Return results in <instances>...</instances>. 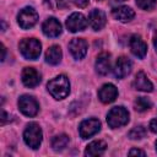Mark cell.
<instances>
[{"label":"cell","instance_id":"6da1fadb","mask_svg":"<svg viewBox=\"0 0 157 157\" xmlns=\"http://www.w3.org/2000/svg\"><path fill=\"white\" fill-rule=\"evenodd\" d=\"M49 93L55 99H63L65 98L70 92V83L65 75H59L50 80L47 85Z\"/></svg>","mask_w":157,"mask_h":157},{"label":"cell","instance_id":"7a4b0ae2","mask_svg":"<svg viewBox=\"0 0 157 157\" xmlns=\"http://www.w3.org/2000/svg\"><path fill=\"white\" fill-rule=\"evenodd\" d=\"M42 45L36 38H26L20 42V52L28 60H36L40 55Z\"/></svg>","mask_w":157,"mask_h":157},{"label":"cell","instance_id":"3957f363","mask_svg":"<svg viewBox=\"0 0 157 157\" xmlns=\"http://www.w3.org/2000/svg\"><path fill=\"white\" fill-rule=\"evenodd\" d=\"M129 121V112L124 107H114L108 112L107 123L112 129L124 126Z\"/></svg>","mask_w":157,"mask_h":157},{"label":"cell","instance_id":"277c9868","mask_svg":"<svg viewBox=\"0 0 157 157\" xmlns=\"http://www.w3.org/2000/svg\"><path fill=\"white\" fill-rule=\"evenodd\" d=\"M42 129L39 128V125L37 123H29L23 132V140L27 144V146H29L31 148L36 150L39 147L40 142H42Z\"/></svg>","mask_w":157,"mask_h":157},{"label":"cell","instance_id":"5b68a950","mask_svg":"<svg viewBox=\"0 0 157 157\" xmlns=\"http://www.w3.org/2000/svg\"><path fill=\"white\" fill-rule=\"evenodd\" d=\"M17 21H18V25L22 28H25V29L31 28L37 23L38 13L33 7H29V6L23 7L17 15Z\"/></svg>","mask_w":157,"mask_h":157},{"label":"cell","instance_id":"8992f818","mask_svg":"<svg viewBox=\"0 0 157 157\" xmlns=\"http://www.w3.org/2000/svg\"><path fill=\"white\" fill-rule=\"evenodd\" d=\"M18 108L27 117H34L39 110V105H38V102L36 101V98L32 96H27V94H23L20 97Z\"/></svg>","mask_w":157,"mask_h":157},{"label":"cell","instance_id":"52a82bcc","mask_svg":"<svg viewBox=\"0 0 157 157\" xmlns=\"http://www.w3.org/2000/svg\"><path fill=\"white\" fill-rule=\"evenodd\" d=\"M101 129V121L96 118H90L83 120L80 124V135L82 139H88L91 136H93L94 134H97Z\"/></svg>","mask_w":157,"mask_h":157},{"label":"cell","instance_id":"ba28073f","mask_svg":"<svg viewBox=\"0 0 157 157\" xmlns=\"http://www.w3.org/2000/svg\"><path fill=\"white\" fill-rule=\"evenodd\" d=\"M87 26V21L82 13L74 12L71 13L66 20V27L70 32H78L85 29Z\"/></svg>","mask_w":157,"mask_h":157},{"label":"cell","instance_id":"9c48e42d","mask_svg":"<svg viewBox=\"0 0 157 157\" xmlns=\"http://www.w3.org/2000/svg\"><path fill=\"white\" fill-rule=\"evenodd\" d=\"M130 49H131V53L140 58V59H144L146 53H147V44L142 40V38L137 34H134L131 38H130Z\"/></svg>","mask_w":157,"mask_h":157},{"label":"cell","instance_id":"30bf717a","mask_svg":"<svg viewBox=\"0 0 157 157\" xmlns=\"http://www.w3.org/2000/svg\"><path fill=\"white\" fill-rule=\"evenodd\" d=\"M42 31H43V33H44L47 37L54 38V37H58V36L61 33V25H60V22H59L56 18L49 17V18H47V20L43 22V25H42Z\"/></svg>","mask_w":157,"mask_h":157},{"label":"cell","instance_id":"8fae6325","mask_svg":"<svg viewBox=\"0 0 157 157\" xmlns=\"http://www.w3.org/2000/svg\"><path fill=\"white\" fill-rule=\"evenodd\" d=\"M69 49L75 59H82L87 53V42L82 38H74L69 44Z\"/></svg>","mask_w":157,"mask_h":157},{"label":"cell","instance_id":"7c38bea8","mask_svg":"<svg viewBox=\"0 0 157 157\" xmlns=\"http://www.w3.org/2000/svg\"><path fill=\"white\" fill-rule=\"evenodd\" d=\"M131 71V61L130 59H128L126 56H120L118 58L115 66H114V76L117 78H124L125 76H128Z\"/></svg>","mask_w":157,"mask_h":157},{"label":"cell","instance_id":"4fadbf2b","mask_svg":"<svg viewBox=\"0 0 157 157\" xmlns=\"http://www.w3.org/2000/svg\"><path fill=\"white\" fill-rule=\"evenodd\" d=\"M88 21H90V26L94 29V31H99L102 29L104 26H105V22H107V17H105V13L102 11V10H98V9H94L90 12L88 15Z\"/></svg>","mask_w":157,"mask_h":157},{"label":"cell","instance_id":"5bb4252c","mask_svg":"<svg viewBox=\"0 0 157 157\" xmlns=\"http://www.w3.org/2000/svg\"><path fill=\"white\" fill-rule=\"evenodd\" d=\"M22 82L29 88L36 87L40 82V75L33 67H25L22 71Z\"/></svg>","mask_w":157,"mask_h":157},{"label":"cell","instance_id":"9a60e30c","mask_svg":"<svg viewBox=\"0 0 157 157\" xmlns=\"http://www.w3.org/2000/svg\"><path fill=\"white\" fill-rule=\"evenodd\" d=\"M118 96V90L112 83L103 85L98 91V98L103 103H112Z\"/></svg>","mask_w":157,"mask_h":157},{"label":"cell","instance_id":"2e32d148","mask_svg":"<svg viewBox=\"0 0 157 157\" xmlns=\"http://www.w3.org/2000/svg\"><path fill=\"white\" fill-rule=\"evenodd\" d=\"M134 87L139 91H144V92H151L153 90V86L151 83V81L147 78L146 74L144 71H140L136 74L135 80H134Z\"/></svg>","mask_w":157,"mask_h":157},{"label":"cell","instance_id":"e0dca14e","mask_svg":"<svg viewBox=\"0 0 157 157\" xmlns=\"http://www.w3.org/2000/svg\"><path fill=\"white\" fill-rule=\"evenodd\" d=\"M114 18L119 20L120 22H129L134 18L135 16V12L131 7H128V6H119V7H115L113 9L112 11Z\"/></svg>","mask_w":157,"mask_h":157},{"label":"cell","instance_id":"ac0fdd59","mask_svg":"<svg viewBox=\"0 0 157 157\" xmlns=\"http://www.w3.org/2000/svg\"><path fill=\"white\" fill-rule=\"evenodd\" d=\"M110 70V55L108 53H102L96 60V71L99 75H107Z\"/></svg>","mask_w":157,"mask_h":157},{"label":"cell","instance_id":"d6986e66","mask_svg":"<svg viewBox=\"0 0 157 157\" xmlns=\"http://www.w3.org/2000/svg\"><path fill=\"white\" fill-rule=\"evenodd\" d=\"M105 147H107V145H105L104 141H101V140L92 141L86 147L85 155L86 156H99V155H102L105 151Z\"/></svg>","mask_w":157,"mask_h":157},{"label":"cell","instance_id":"ffe728a7","mask_svg":"<svg viewBox=\"0 0 157 157\" xmlns=\"http://www.w3.org/2000/svg\"><path fill=\"white\" fill-rule=\"evenodd\" d=\"M61 60V49L59 45H52L45 53V61L50 65H56Z\"/></svg>","mask_w":157,"mask_h":157},{"label":"cell","instance_id":"44dd1931","mask_svg":"<svg viewBox=\"0 0 157 157\" xmlns=\"http://www.w3.org/2000/svg\"><path fill=\"white\" fill-rule=\"evenodd\" d=\"M67 145H69V137L66 135H64V134L58 135V136L53 137V140H52V147L55 151H61Z\"/></svg>","mask_w":157,"mask_h":157},{"label":"cell","instance_id":"7402d4cb","mask_svg":"<svg viewBox=\"0 0 157 157\" xmlns=\"http://www.w3.org/2000/svg\"><path fill=\"white\" fill-rule=\"evenodd\" d=\"M134 107L137 112H145L147 109H150L152 107V103L150 99H147L146 97H139L135 103H134Z\"/></svg>","mask_w":157,"mask_h":157},{"label":"cell","instance_id":"603a6c76","mask_svg":"<svg viewBox=\"0 0 157 157\" xmlns=\"http://www.w3.org/2000/svg\"><path fill=\"white\" fill-rule=\"evenodd\" d=\"M145 135H146V129L142 125L135 126L129 131V137L132 140H140V139L145 137Z\"/></svg>","mask_w":157,"mask_h":157},{"label":"cell","instance_id":"cb8c5ba5","mask_svg":"<svg viewBox=\"0 0 157 157\" xmlns=\"http://www.w3.org/2000/svg\"><path fill=\"white\" fill-rule=\"evenodd\" d=\"M157 4V0H136V5L142 10H152Z\"/></svg>","mask_w":157,"mask_h":157},{"label":"cell","instance_id":"d4e9b609","mask_svg":"<svg viewBox=\"0 0 157 157\" xmlns=\"http://www.w3.org/2000/svg\"><path fill=\"white\" fill-rule=\"evenodd\" d=\"M74 2H75V5L78 6V7H86L90 1H88V0H74Z\"/></svg>","mask_w":157,"mask_h":157},{"label":"cell","instance_id":"484cf974","mask_svg":"<svg viewBox=\"0 0 157 157\" xmlns=\"http://www.w3.org/2000/svg\"><path fill=\"white\" fill-rule=\"evenodd\" d=\"M45 4H47V6H49L50 9H55V7L59 5V1H58V0H45Z\"/></svg>","mask_w":157,"mask_h":157},{"label":"cell","instance_id":"4316f807","mask_svg":"<svg viewBox=\"0 0 157 157\" xmlns=\"http://www.w3.org/2000/svg\"><path fill=\"white\" fill-rule=\"evenodd\" d=\"M150 130L152 132H157V118L156 119H152L150 121Z\"/></svg>","mask_w":157,"mask_h":157},{"label":"cell","instance_id":"83f0119b","mask_svg":"<svg viewBox=\"0 0 157 157\" xmlns=\"http://www.w3.org/2000/svg\"><path fill=\"white\" fill-rule=\"evenodd\" d=\"M129 155H141V156H145L146 153H145L142 150H139V148H132L131 151H129Z\"/></svg>","mask_w":157,"mask_h":157},{"label":"cell","instance_id":"f1b7e54d","mask_svg":"<svg viewBox=\"0 0 157 157\" xmlns=\"http://www.w3.org/2000/svg\"><path fill=\"white\" fill-rule=\"evenodd\" d=\"M6 118H7V114H6L5 110H2V118H1V124H2V125L6 123Z\"/></svg>","mask_w":157,"mask_h":157},{"label":"cell","instance_id":"f546056e","mask_svg":"<svg viewBox=\"0 0 157 157\" xmlns=\"http://www.w3.org/2000/svg\"><path fill=\"white\" fill-rule=\"evenodd\" d=\"M153 45H155L156 52H157V31L155 32V36H153Z\"/></svg>","mask_w":157,"mask_h":157},{"label":"cell","instance_id":"4dcf8cb0","mask_svg":"<svg viewBox=\"0 0 157 157\" xmlns=\"http://www.w3.org/2000/svg\"><path fill=\"white\" fill-rule=\"evenodd\" d=\"M5 53H6V50H5V47L2 45V60L5 59Z\"/></svg>","mask_w":157,"mask_h":157},{"label":"cell","instance_id":"1f68e13d","mask_svg":"<svg viewBox=\"0 0 157 157\" xmlns=\"http://www.w3.org/2000/svg\"><path fill=\"white\" fill-rule=\"evenodd\" d=\"M117 1H125V0H117Z\"/></svg>","mask_w":157,"mask_h":157},{"label":"cell","instance_id":"d6a6232c","mask_svg":"<svg viewBox=\"0 0 157 157\" xmlns=\"http://www.w3.org/2000/svg\"><path fill=\"white\" fill-rule=\"evenodd\" d=\"M156 150H157V141H156Z\"/></svg>","mask_w":157,"mask_h":157},{"label":"cell","instance_id":"836d02e7","mask_svg":"<svg viewBox=\"0 0 157 157\" xmlns=\"http://www.w3.org/2000/svg\"><path fill=\"white\" fill-rule=\"evenodd\" d=\"M98 1H101V0H98Z\"/></svg>","mask_w":157,"mask_h":157}]
</instances>
